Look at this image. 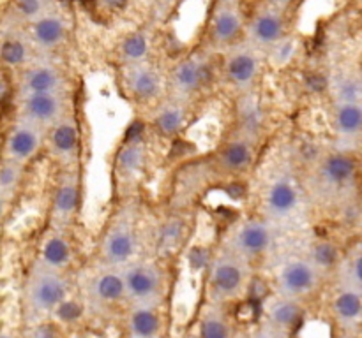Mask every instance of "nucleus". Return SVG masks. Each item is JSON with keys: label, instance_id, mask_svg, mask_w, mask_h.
Masks as SVG:
<instances>
[{"label": "nucleus", "instance_id": "1", "mask_svg": "<svg viewBox=\"0 0 362 338\" xmlns=\"http://www.w3.org/2000/svg\"><path fill=\"white\" fill-rule=\"evenodd\" d=\"M357 180L359 162L355 153L332 148L315 159L308 185L320 201L343 205L355 197Z\"/></svg>", "mask_w": 362, "mask_h": 338}, {"label": "nucleus", "instance_id": "2", "mask_svg": "<svg viewBox=\"0 0 362 338\" xmlns=\"http://www.w3.org/2000/svg\"><path fill=\"white\" fill-rule=\"evenodd\" d=\"M302 189L290 171L273 174L260 197V215L279 229L292 225L301 217Z\"/></svg>", "mask_w": 362, "mask_h": 338}, {"label": "nucleus", "instance_id": "3", "mask_svg": "<svg viewBox=\"0 0 362 338\" xmlns=\"http://www.w3.org/2000/svg\"><path fill=\"white\" fill-rule=\"evenodd\" d=\"M251 284V264L224 247L209 262V287L216 302L240 298Z\"/></svg>", "mask_w": 362, "mask_h": 338}, {"label": "nucleus", "instance_id": "4", "mask_svg": "<svg viewBox=\"0 0 362 338\" xmlns=\"http://www.w3.org/2000/svg\"><path fill=\"white\" fill-rule=\"evenodd\" d=\"M138 254V231L133 214L120 212L111 218L99 238L98 256L106 268H124L136 259Z\"/></svg>", "mask_w": 362, "mask_h": 338}, {"label": "nucleus", "instance_id": "5", "mask_svg": "<svg viewBox=\"0 0 362 338\" xmlns=\"http://www.w3.org/2000/svg\"><path fill=\"white\" fill-rule=\"evenodd\" d=\"M25 308L29 317L37 319L52 314L67 296V278L64 271H55L34 264L25 282Z\"/></svg>", "mask_w": 362, "mask_h": 338}, {"label": "nucleus", "instance_id": "6", "mask_svg": "<svg viewBox=\"0 0 362 338\" xmlns=\"http://www.w3.org/2000/svg\"><path fill=\"white\" fill-rule=\"evenodd\" d=\"M276 233L277 229L269 221H265L262 215H253L237 221L228 229L221 247L251 264L269 252Z\"/></svg>", "mask_w": 362, "mask_h": 338}, {"label": "nucleus", "instance_id": "7", "mask_svg": "<svg viewBox=\"0 0 362 338\" xmlns=\"http://www.w3.org/2000/svg\"><path fill=\"white\" fill-rule=\"evenodd\" d=\"M214 67L209 49H200L182 56L171 65L170 73L164 78L171 99L189 102L195 95L211 83Z\"/></svg>", "mask_w": 362, "mask_h": 338}, {"label": "nucleus", "instance_id": "8", "mask_svg": "<svg viewBox=\"0 0 362 338\" xmlns=\"http://www.w3.org/2000/svg\"><path fill=\"white\" fill-rule=\"evenodd\" d=\"M246 11L239 0H224L212 5L205 28V45L211 53H223L244 41Z\"/></svg>", "mask_w": 362, "mask_h": 338}, {"label": "nucleus", "instance_id": "9", "mask_svg": "<svg viewBox=\"0 0 362 338\" xmlns=\"http://www.w3.org/2000/svg\"><path fill=\"white\" fill-rule=\"evenodd\" d=\"M290 21H292L290 14L279 11L269 2H262L249 14H246L244 43L265 55L281 39L292 34Z\"/></svg>", "mask_w": 362, "mask_h": 338}, {"label": "nucleus", "instance_id": "10", "mask_svg": "<svg viewBox=\"0 0 362 338\" xmlns=\"http://www.w3.org/2000/svg\"><path fill=\"white\" fill-rule=\"evenodd\" d=\"M71 81L65 69L50 56H36L17 73L14 97L30 93H70Z\"/></svg>", "mask_w": 362, "mask_h": 338}, {"label": "nucleus", "instance_id": "11", "mask_svg": "<svg viewBox=\"0 0 362 338\" xmlns=\"http://www.w3.org/2000/svg\"><path fill=\"white\" fill-rule=\"evenodd\" d=\"M124 300L131 305H159L164 291V273L154 261H133L120 268Z\"/></svg>", "mask_w": 362, "mask_h": 338}, {"label": "nucleus", "instance_id": "12", "mask_svg": "<svg viewBox=\"0 0 362 338\" xmlns=\"http://www.w3.org/2000/svg\"><path fill=\"white\" fill-rule=\"evenodd\" d=\"M17 118L39 129L48 131L62 118L74 115V102L70 93H30L14 97Z\"/></svg>", "mask_w": 362, "mask_h": 338}, {"label": "nucleus", "instance_id": "13", "mask_svg": "<svg viewBox=\"0 0 362 338\" xmlns=\"http://www.w3.org/2000/svg\"><path fill=\"white\" fill-rule=\"evenodd\" d=\"M264 53L242 41L239 45L223 52L221 71H223L226 83L242 95V93L253 92L255 84L260 81L262 73H264Z\"/></svg>", "mask_w": 362, "mask_h": 338}, {"label": "nucleus", "instance_id": "14", "mask_svg": "<svg viewBox=\"0 0 362 338\" xmlns=\"http://www.w3.org/2000/svg\"><path fill=\"white\" fill-rule=\"evenodd\" d=\"M23 30L37 56H50L70 43L71 20L64 9L53 5L43 16L23 27Z\"/></svg>", "mask_w": 362, "mask_h": 338}, {"label": "nucleus", "instance_id": "15", "mask_svg": "<svg viewBox=\"0 0 362 338\" xmlns=\"http://www.w3.org/2000/svg\"><path fill=\"white\" fill-rule=\"evenodd\" d=\"M120 87L136 104L147 106L158 101L167 89L163 73L152 60L142 64L120 65Z\"/></svg>", "mask_w": 362, "mask_h": 338}, {"label": "nucleus", "instance_id": "16", "mask_svg": "<svg viewBox=\"0 0 362 338\" xmlns=\"http://www.w3.org/2000/svg\"><path fill=\"white\" fill-rule=\"evenodd\" d=\"M320 278L321 273L306 256H290L276 270L277 294L301 302L317 289Z\"/></svg>", "mask_w": 362, "mask_h": 338}, {"label": "nucleus", "instance_id": "17", "mask_svg": "<svg viewBox=\"0 0 362 338\" xmlns=\"http://www.w3.org/2000/svg\"><path fill=\"white\" fill-rule=\"evenodd\" d=\"M45 139L46 131L14 118L2 141L0 159L17 162L27 168L45 150Z\"/></svg>", "mask_w": 362, "mask_h": 338}, {"label": "nucleus", "instance_id": "18", "mask_svg": "<svg viewBox=\"0 0 362 338\" xmlns=\"http://www.w3.org/2000/svg\"><path fill=\"white\" fill-rule=\"evenodd\" d=\"M80 148H82V134L74 115L62 118L46 131L45 150H48L50 157L64 169H73L76 166Z\"/></svg>", "mask_w": 362, "mask_h": 338}, {"label": "nucleus", "instance_id": "19", "mask_svg": "<svg viewBox=\"0 0 362 338\" xmlns=\"http://www.w3.org/2000/svg\"><path fill=\"white\" fill-rule=\"evenodd\" d=\"M330 125L334 148L357 153L362 137V102H332Z\"/></svg>", "mask_w": 362, "mask_h": 338}, {"label": "nucleus", "instance_id": "20", "mask_svg": "<svg viewBox=\"0 0 362 338\" xmlns=\"http://www.w3.org/2000/svg\"><path fill=\"white\" fill-rule=\"evenodd\" d=\"M257 143L258 141L251 139V137L233 133L214 155V168L223 177L246 174L257 159Z\"/></svg>", "mask_w": 362, "mask_h": 338}, {"label": "nucleus", "instance_id": "21", "mask_svg": "<svg viewBox=\"0 0 362 338\" xmlns=\"http://www.w3.org/2000/svg\"><path fill=\"white\" fill-rule=\"evenodd\" d=\"M78 206H80V177L74 169H64L52 194V208H50L52 227L65 231V227L76 217Z\"/></svg>", "mask_w": 362, "mask_h": 338}, {"label": "nucleus", "instance_id": "22", "mask_svg": "<svg viewBox=\"0 0 362 338\" xmlns=\"http://www.w3.org/2000/svg\"><path fill=\"white\" fill-rule=\"evenodd\" d=\"M36 56V49L30 45L29 37H27L23 28L2 25V32H0V65L6 71L18 73L25 65H29Z\"/></svg>", "mask_w": 362, "mask_h": 338}, {"label": "nucleus", "instance_id": "23", "mask_svg": "<svg viewBox=\"0 0 362 338\" xmlns=\"http://www.w3.org/2000/svg\"><path fill=\"white\" fill-rule=\"evenodd\" d=\"M37 254H39L36 259L37 264L50 268V270L64 271L73 259V245L65 231L52 227L41 236Z\"/></svg>", "mask_w": 362, "mask_h": 338}, {"label": "nucleus", "instance_id": "24", "mask_svg": "<svg viewBox=\"0 0 362 338\" xmlns=\"http://www.w3.org/2000/svg\"><path fill=\"white\" fill-rule=\"evenodd\" d=\"M189 122V102L171 99L159 102L152 111V129L163 137H175L186 129Z\"/></svg>", "mask_w": 362, "mask_h": 338}, {"label": "nucleus", "instance_id": "25", "mask_svg": "<svg viewBox=\"0 0 362 338\" xmlns=\"http://www.w3.org/2000/svg\"><path fill=\"white\" fill-rule=\"evenodd\" d=\"M154 32L149 27L136 28L124 36L115 48V58L118 65H133L151 60V55L154 52Z\"/></svg>", "mask_w": 362, "mask_h": 338}, {"label": "nucleus", "instance_id": "26", "mask_svg": "<svg viewBox=\"0 0 362 338\" xmlns=\"http://www.w3.org/2000/svg\"><path fill=\"white\" fill-rule=\"evenodd\" d=\"M87 296L96 305H111L124 300V282L120 270L103 268L87 284Z\"/></svg>", "mask_w": 362, "mask_h": 338}, {"label": "nucleus", "instance_id": "27", "mask_svg": "<svg viewBox=\"0 0 362 338\" xmlns=\"http://www.w3.org/2000/svg\"><path fill=\"white\" fill-rule=\"evenodd\" d=\"M265 317H267V326L273 328L277 333L285 335L297 326L302 315L301 302L290 300L286 296L276 294L265 305Z\"/></svg>", "mask_w": 362, "mask_h": 338}, {"label": "nucleus", "instance_id": "28", "mask_svg": "<svg viewBox=\"0 0 362 338\" xmlns=\"http://www.w3.org/2000/svg\"><path fill=\"white\" fill-rule=\"evenodd\" d=\"M147 162V145L142 137L126 141L115 157V169L120 180L133 181L143 173Z\"/></svg>", "mask_w": 362, "mask_h": 338}, {"label": "nucleus", "instance_id": "29", "mask_svg": "<svg viewBox=\"0 0 362 338\" xmlns=\"http://www.w3.org/2000/svg\"><path fill=\"white\" fill-rule=\"evenodd\" d=\"M237 131L235 133L258 141L265 127V111L260 101L253 92L242 93V99L237 104Z\"/></svg>", "mask_w": 362, "mask_h": 338}, {"label": "nucleus", "instance_id": "30", "mask_svg": "<svg viewBox=\"0 0 362 338\" xmlns=\"http://www.w3.org/2000/svg\"><path fill=\"white\" fill-rule=\"evenodd\" d=\"M127 335L129 338H159L161 319L158 314V305H131Z\"/></svg>", "mask_w": 362, "mask_h": 338}, {"label": "nucleus", "instance_id": "31", "mask_svg": "<svg viewBox=\"0 0 362 338\" xmlns=\"http://www.w3.org/2000/svg\"><path fill=\"white\" fill-rule=\"evenodd\" d=\"M338 287L341 289L362 291V247L355 243L354 247L339 256L338 262L334 266Z\"/></svg>", "mask_w": 362, "mask_h": 338}, {"label": "nucleus", "instance_id": "32", "mask_svg": "<svg viewBox=\"0 0 362 338\" xmlns=\"http://www.w3.org/2000/svg\"><path fill=\"white\" fill-rule=\"evenodd\" d=\"M53 5H57L55 0H11L6 21H2V23H9V27L23 28L39 16H43Z\"/></svg>", "mask_w": 362, "mask_h": 338}, {"label": "nucleus", "instance_id": "33", "mask_svg": "<svg viewBox=\"0 0 362 338\" xmlns=\"http://www.w3.org/2000/svg\"><path fill=\"white\" fill-rule=\"evenodd\" d=\"M329 89L332 102H362V80L355 69L334 73L329 80Z\"/></svg>", "mask_w": 362, "mask_h": 338}, {"label": "nucleus", "instance_id": "34", "mask_svg": "<svg viewBox=\"0 0 362 338\" xmlns=\"http://www.w3.org/2000/svg\"><path fill=\"white\" fill-rule=\"evenodd\" d=\"M332 312L343 326H357L362 314V291L339 287L332 300Z\"/></svg>", "mask_w": 362, "mask_h": 338}, {"label": "nucleus", "instance_id": "35", "mask_svg": "<svg viewBox=\"0 0 362 338\" xmlns=\"http://www.w3.org/2000/svg\"><path fill=\"white\" fill-rule=\"evenodd\" d=\"M306 258L310 259L311 264L320 271L321 275L326 273V271L334 270V266L338 262L339 254L336 245L330 242L329 238H317L310 247V252Z\"/></svg>", "mask_w": 362, "mask_h": 338}, {"label": "nucleus", "instance_id": "36", "mask_svg": "<svg viewBox=\"0 0 362 338\" xmlns=\"http://www.w3.org/2000/svg\"><path fill=\"white\" fill-rule=\"evenodd\" d=\"M23 178L25 166L0 159V194L8 197L9 201H12L18 190L21 189Z\"/></svg>", "mask_w": 362, "mask_h": 338}, {"label": "nucleus", "instance_id": "37", "mask_svg": "<svg viewBox=\"0 0 362 338\" xmlns=\"http://www.w3.org/2000/svg\"><path fill=\"white\" fill-rule=\"evenodd\" d=\"M200 338H232V328L230 322L224 317L223 312L212 308L207 310L200 321L198 328Z\"/></svg>", "mask_w": 362, "mask_h": 338}, {"label": "nucleus", "instance_id": "38", "mask_svg": "<svg viewBox=\"0 0 362 338\" xmlns=\"http://www.w3.org/2000/svg\"><path fill=\"white\" fill-rule=\"evenodd\" d=\"M297 37L290 34L285 39H281L276 46H273L264 56L269 60V64L273 67H285V65H288L293 60V56L297 55Z\"/></svg>", "mask_w": 362, "mask_h": 338}, {"label": "nucleus", "instance_id": "39", "mask_svg": "<svg viewBox=\"0 0 362 338\" xmlns=\"http://www.w3.org/2000/svg\"><path fill=\"white\" fill-rule=\"evenodd\" d=\"M129 2L131 0H94L92 5L99 18L111 20V18L120 16L129 5Z\"/></svg>", "mask_w": 362, "mask_h": 338}, {"label": "nucleus", "instance_id": "40", "mask_svg": "<svg viewBox=\"0 0 362 338\" xmlns=\"http://www.w3.org/2000/svg\"><path fill=\"white\" fill-rule=\"evenodd\" d=\"M55 312H57V315L62 319V321L71 322V321H76V319L82 315V306L76 305L74 302H65L64 300V302L57 306Z\"/></svg>", "mask_w": 362, "mask_h": 338}, {"label": "nucleus", "instance_id": "41", "mask_svg": "<svg viewBox=\"0 0 362 338\" xmlns=\"http://www.w3.org/2000/svg\"><path fill=\"white\" fill-rule=\"evenodd\" d=\"M265 2H269L270 5H274V8L279 9V11L286 12L290 16H292L293 12L297 11L299 5L302 4V0H265Z\"/></svg>", "mask_w": 362, "mask_h": 338}, {"label": "nucleus", "instance_id": "42", "mask_svg": "<svg viewBox=\"0 0 362 338\" xmlns=\"http://www.w3.org/2000/svg\"><path fill=\"white\" fill-rule=\"evenodd\" d=\"M281 337H283V335L274 331L273 328L265 326V328H262V330H258V331H255V333L249 335L248 338H281Z\"/></svg>", "mask_w": 362, "mask_h": 338}, {"label": "nucleus", "instance_id": "43", "mask_svg": "<svg viewBox=\"0 0 362 338\" xmlns=\"http://www.w3.org/2000/svg\"><path fill=\"white\" fill-rule=\"evenodd\" d=\"M11 83H9L8 78H6L4 74H0V104L11 95Z\"/></svg>", "mask_w": 362, "mask_h": 338}, {"label": "nucleus", "instance_id": "44", "mask_svg": "<svg viewBox=\"0 0 362 338\" xmlns=\"http://www.w3.org/2000/svg\"><path fill=\"white\" fill-rule=\"evenodd\" d=\"M9 199L8 197H4L2 194H0V227H2V224H4L6 221V215H8V208H9Z\"/></svg>", "mask_w": 362, "mask_h": 338}, {"label": "nucleus", "instance_id": "45", "mask_svg": "<svg viewBox=\"0 0 362 338\" xmlns=\"http://www.w3.org/2000/svg\"><path fill=\"white\" fill-rule=\"evenodd\" d=\"M0 338H12L11 335H8V333H0Z\"/></svg>", "mask_w": 362, "mask_h": 338}, {"label": "nucleus", "instance_id": "46", "mask_svg": "<svg viewBox=\"0 0 362 338\" xmlns=\"http://www.w3.org/2000/svg\"><path fill=\"white\" fill-rule=\"evenodd\" d=\"M0 32H2V23H0Z\"/></svg>", "mask_w": 362, "mask_h": 338}]
</instances>
